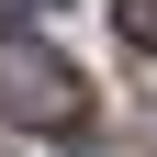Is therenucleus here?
Wrapping results in <instances>:
<instances>
[{"label":"nucleus","mask_w":157,"mask_h":157,"mask_svg":"<svg viewBox=\"0 0 157 157\" xmlns=\"http://www.w3.org/2000/svg\"><path fill=\"white\" fill-rule=\"evenodd\" d=\"M112 34H124V45H146V56H157V0H112Z\"/></svg>","instance_id":"obj_2"},{"label":"nucleus","mask_w":157,"mask_h":157,"mask_svg":"<svg viewBox=\"0 0 157 157\" xmlns=\"http://www.w3.org/2000/svg\"><path fill=\"white\" fill-rule=\"evenodd\" d=\"M0 112L34 124V135H90V78H78L56 45L11 34V45H0Z\"/></svg>","instance_id":"obj_1"},{"label":"nucleus","mask_w":157,"mask_h":157,"mask_svg":"<svg viewBox=\"0 0 157 157\" xmlns=\"http://www.w3.org/2000/svg\"><path fill=\"white\" fill-rule=\"evenodd\" d=\"M0 11H11V23H23V11H34V23H45V11H56V0H0Z\"/></svg>","instance_id":"obj_3"}]
</instances>
